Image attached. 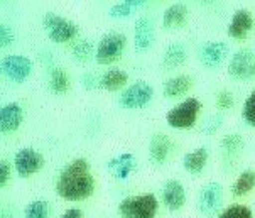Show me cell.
I'll return each instance as SVG.
<instances>
[{"mask_svg":"<svg viewBox=\"0 0 255 218\" xmlns=\"http://www.w3.org/2000/svg\"><path fill=\"white\" fill-rule=\"evenodd\" d=\"M8 180H10V163L2 159L0 161V186L3 188Z\"/></svg>","mask_w":255,"mask_h":218,"instance_id":"34","label":"cell"},{"mask_svg":"<svg viewBox=\"0 0 255 218\" xmlns=\"http://www.w3.org/2000/svg\"><path fill=\"white\" fill-rule=\"evenodd\" d=\"M59 218H83V212L80 208H70V210L64 212Z\"/></svg>","mask_w":255,"mask_h":218,"instance_id":"36","label":"cell"},{"mask_svg":"<svg viewBox=\"0 0 255 218\" xmlns=\"http://www.w3.org/2000/svg\"><path fill=\"white\" fill-rule=\"evenodd\" d=\"M73 59L78 63H86L93 54V42L90 39H80L75 46H73Z\"/></svg>","mask_w":255,"mask_h":218,"instance_id":"28","label":"cell"},{"mask_svg":"<svg viewBox=\"0 0 255 218\" xmlns=\"http://www.w3.org/2000/svg\"><path fill=\"white\" fill-rule=\"evenodd\" d=\"M223 202V186L220 183H206L205 186L200 190L196 200L198 212L205 217H213L217 215L220 207Z\"/></svg>","mask_w":255,"mask_h":218,"instance_id":"8","label":"cell"},{"mask_svg":"<svg viewBox=\"0 0 255 218\" xmlns=\"http://www.w3.org/2000/svg\"><path fill=\"white\" fill-rule=\"evenodd\" d=\"M188 59V51L186 47L181 44V42H171L169 46L164 51V58H162V64L164 68L167 69H176L179 66H183Z\"/></svg>","mask_w":255,"mask_h":218,"instance_id":"20","label":"cell"},{"mask_svg":"<svg viewBox=\"0 0 255 218\" xmlns=\"http://www.w3.org/2000/svg\"><path fill=\"white\" fill-rule=\"evenodd\" d=\"M155 41V27L149 17H139L133 24V47L137 53H145Z\"/></svg>","mask_w":255,"mask_h":218,"instance_id":"12","label":"cell"},{"mask_svg":"<svg viewBox=\"0 0 255 218\" xmlns=\"http://www.w3.org/2000/svg\"><path fill=\"white\" fill-rule=\"evenodd\" d=\"M44 166V158L41 152H37L32 147H22L15 152L14 158V168L20 178H29L37 171H41Z\"/></svg>","mask_w":255,"mask_h":218,"instance_id":"10","label":"cell"},{"mask_svg":"<svg viewBox=\"0 0 255 218\" xmlns=\"http://www.w3.org/2000/svg\"><path fill=\"white\" fill-rule=\"evenodd\" d=\"M154 97V88L150 83L144 80L133 81L128 85L119 97V105L127 110H137V108H144L149 105L150 100Z\"/></svg>","mask_w":255,"mask_h":218,"instance_id":"4","label":"cell"},{"mask_svg":"<svg viewBox=\"0 0 255 218\" xmlns=\"http://www.w3.org/2000/svg\"><path fill=\"white\" fill-rule=\"evenodd\" d=\"M254 27V17L247 8H239L232 15V20L227 27L228 36L233 39H245Z\"/></svg>","mask_w":255,"mask_h":218,"instance_id":"14","label":"cell"},{"mask_svg":"<svg viewBox=\"0 0 255 218\" xmlns=\"http://www.w3.org/2000/svg\"><path fill=\"white\" fill-rule=\"evenodd\" d=\"M218 218H254L252 212L245 205H230L220 213Z\"/></svg>","mask_w":255,"mask_h":218,"instance_id":"29","label":"cell"},{"mask_svg":"<svg viewBox=\"0 0 255 218\" xmlns=\"http://www.w3.org/2000/svg\"><path fill=\"white\" fill-rule=\"evenodd\" d=\"M127 73L124 69L119 68H110L109 71H105L100 78V88L107 91H119L120 88H124L127 85Z\"/></svg>","mask_w":255,"mask_h":218,"instance_id":"21","label":"cell"},{"mask_svg":"<svg viewBox=\"0 0 255 218\" xmlns=\"http://www.w3.org/2000/svg\"><path fill=\"white\" fill-rule=\"evenodd\" d=\"M81 85H83L85 90H93V88H97V86H100V80H97L92 73H85V75L81 76Z\"/></svg>","mask_w":255,"mask_h":218,"instance_id":"35","label":"cell"},{"mask_svg":"<svg viewBox=\"0 0 255 218\" xmlns=\"http://www.w3.org/2000/svg\"><path fill=\"white\" fill-rule=\"evenodd\" d=\"M122 218H154L157 213V200L154 195L127 196L119 205Z\"/></svg>","mask_w":255,"mask_h":218,"instance_id":"3","label":"cell"},{"mask_svg":"<svg viewBox=\"0 0 255 218\" xmlns=\"http://www.w3.org/2000/svg\"><path fill=\"white\" fill-rule=\"evenodd\" d=\"M255 186V171H244L237 178V181L232 186L233 196H244L249 191H252Z\"/></svg>","mask_w":255,"mask_h":218,"instance_id":"26","label":"cell"},{"mask_svg":"<svg viewBox=\"0 0 255 218\" xmlns=\"http://www.w3.org/2000/svg\"><path fill=\"white\" fill-rule=\"evenodd\" d=\"M220 147H222L223 154H227L228 158H235L239 156L245 147V141L240 134H227L222 142H220Z\"/></svg>","mask_w":255,"mask_h":218,"instance_id":"24","label":"cell"},{"mask_svg":"<svg viewBox=\"0 0 255 218\" xmlns=\"http://www.w3.org/2000/svg\"><path fill=\"white\" fill-rule=\"evenodd\" d=\"M201 110V102L198 98H186L184 102L178 103L176 107H172L169 112L166 113V122L167 125L172 129L184 130L191 129L196 124L198 113Z\"/></svg>","mask_w":255,"mask_h":218,"instance_id":"2","label":"cell"},{"mask_svg":"<svg viewBox=\"0 0 255 218\" xmlns=\"http://www.w3.org/2000/svg\"><path fill=\"white\" fill-rule=\"evenodd\" d=\"M191 85H193L191 76H188V75L174 76V78H171V80H167L166 85H164V95H166L167 98L183 97V95L188 93Z\"/></svg>","mask_w":255,"mask_h":218,"instance_id":"22","label":"cell"},{"mask_svg":"<svg viewBox=\"0 0 255 218\" xmlns=\"http://www.w3.org/2000/svg\"><path fill=\"white\" fill-rule=\"evenodd\" d=\"M137 166V159L132 152H122V154L112 158L107 163V171H109L115 180L124 181L133 173Z\"/></svg>","mask_w":255,"mask_h":218,"instance_id":"13","label":"cell"},{"mask_svg":"<svg viewBox=\"0 0 255 218\" xmlns=\"http://www.w3.org/2000/svg\"><path fill=\"white\" fill-rule=\"evenodd\" d=\"M217 107L220 108V110H230V108L233 107L232 91H228V90L220 91L218 97H217Z\"/></svg>","mask_w":255,"mask_h":218,"instance_id":"33","label":"cell"},{"mask_svg":"<svg viewBox=\"0 0 255 218\" xmlns=\"http://www.w3.org/2000/svg\"><path fill=\"white\" fill-rule=\"evenodd\" d=\"M188 14H189V8L186 7V3H172L162 14L164 29H176L179 25H183L184 20L188 19Z\"/></svg>","mask_w":255,"mask_h":218,"instance_id":"19","label":"cell"},{"mask_svg":"<svg viewBox=\"0 0 255 218\" xmlns=\"http://www.w3.org/2000/svg\"><path fill=\"white\" fill-rule=\"evenodd\" d=\"M15 42V32L12 27H8V25L2 24L0 25V44L2 47H7V46H12Z\"/></svg>","mask_w":255,"mask_h":218,"instance_id":"32","label":"cell"},{"mask_svg":"<svg viewBox=\"0 0 255 218\" xmlns=\"http://www.w3.org/2000/svg\"><path fill=\"white\" fill-rule=\"evenodd\" d=\"M2 73L12 83H24L32 73V61L22 54H8L2 59Z\"/></svg>","mask_w":255,"mask_h":218,"instance_id":"9","label":"cell"},{"mask_svg":"<svg viewBox=\"0 0 255 218\" xmlns=\"http://www.w3.org/2000/svg\"><path fill=\"white\" fill-rule=\"evenodd\" d=\"M162 202L171 212H178L186 203V191L179 181L169 180L162 188Z\"/></svg>","mask_w":255,"mask_h":218,"instance_id":"16","label":"cell"},{"mask_svg":"<svg viewBox=\"0 0 255 218\" xmlns=\"http://www.w3.org/2000/svg\"><path fill=\"white\" fill-rule=\"evenodd\" d=\"M242 115H244V120L247 122L249 125L255 127V90L249 95L247 100H245Z\"/></svg>","mask_w":255,"mask_h":218,"instance_id":"30","label":"cell"},{"mask_svg":"<svg viewBox=\"0 0 255 218\" xmlns=\"http://www.w3.org/2000/svg\"><path fill=\"white\" fill-rule=\"evenodd\" d=\"M125 46H127V37L120 32L105 34L100 42L97 44V53L95 59L98 64H110L124 54Z\"/></svg>","mask_w":255,"mask_h":218,"instance_id":"6","label":"cell"},{"mask_svg":"<svg viewBox=\"0 0 255 218\" xmlns=\"http://www.w3.org/2000/svg\"><path fill=\"white\" fill-rule=\"evenodd\" d=\"M144 0H124V2L114 3L109 10V15L112 19H124V17L130 15L135 8H139L144 5Z\"/></svg>","mask_w":255,"mask_h":218,"instance_id":"25","label":"cell"},{"mask_svg":"<svg viewBox=\"0 0 255 218\" xmlns=\"http://www.w3.org/2000/svg\"><path fill=\"white\" fill-rule=\"evenodd\" d=\"M42 25L46 29L47 37L53 42H68L78 34V25L73 24L71 20L64 19L59 14L47 12L42 19Z\"/></svg>","mask_w":255,"mask_h":218,"instance_id":"7","label":"cell"},{"mask_svg":"<svg viewBox=\"0 0 255 218\" xmlns=\"http://www.w3.org/2000/svg\"><path fill=\"white\" fill-rule=\"evenodd\" d=\"M228 51H230V47L225 41H208L198 51V59L205 68L215 69L227 59Z\"/></svg>","mask_w":255,"mask_h":218,"instance_id":"11","label":"cell"},{"mask_svg":"<svg viewBox=\"0 0 255 218\" xmlns=\"http://www.w3.org/2000/svg\"><path fill=\"white\" fill-rule=\"evenodd\" d=\"M24 119V110L19 103L10 102L0 110V130L2 132H14L20 127Z\"/></svg>","mask_w":255,"mask_h":218,"instance_id":"17","label":"cell"},{"mask_svg":"<svg viewBox=\"0 0 255 218\" xmlns=\"http://www.w3.org/2000/svg\"><path fill=\"white\" fill-rule=\"evenodd\" d=\"M208 163V149L205 146L189 151L183 158V168L189 174H201Z\"/></svg>","mask_w":255,"mask_h":218,"instance_id":"18","label":"cell"},{"mask_svg":"<svg viewBox=\"0 0 255 218\" xmlns=\"http://www.w3.org/2000/svg\"><path fill=\"white\" fill-rule=\"evenodd\" d=\"M172 149V142L166 134H154L149 141V158L155 166H162Z\"/></svg>","mask_w":255,"mask_h":218,"instance_id":"15","label":"cell"},{"mask_svg":"<svg viewBox=\"0 0 255 218\" xmlns=\"http://www.w3.org/2000/svg\"><path fill=\"white\" fill-rule=\"evenodd\" d=\"M95 180L90 173L86 159H73L66 168L59 173L56 181V193L66 202H81L93 193Z\"/></svg>","mask_w":255,"mask_h":218,"instance_id":"1","label":"cell"},{"mask_svg":"<svg viewBox=\"0 0 255 218\" xmlns=\"http://www.w3.org/2000/svg\"><path fill=\"white\" fill-rule=\"evenodd\" d=\"M47 85H49V90L53 91L54 95L66 93L68 88H70V78H68V73L64 71L63 68L53 66L49 69V75H47Z\"/></svg>","mask_w":255,"mask_h":218,"instance_id":"23","label":"cell"},{"mask_svg":"<svg viewBox=\"0 0 255 218\" xmlns=\"http://www.w3.org/2000/svg\"><path fill=\"white\" fill-rule=\"evenodd\" d=\"M51 205L46 200H34L25 207L24 218H49Z\"/></svg>","mask_w":255,"mask_h":218,"instance_id":"27","label":"cell"},{"mask_svg":"<svg viewBox=\"0 0 255 218\" xmlns=\"http://www.w3.org/2000/svg\"><path fill=\"white\" fill-rule=\"evenodd\" d=\"M228 75L237 81H249L255 78V51L244 47L233 53L228 61Z\"/></svg>","mask_w":255,"mask_h":218,"instance_id":"5","label":"cell"},{"mask_svg":"<svg viewBox=\"0 0 255 218\" xmlns=\"http://www.w3.org/2000/svg\"><path fill=\"white\" fill-rule=\"evenodd\" d=\"M222 125H223V115L222 113H215V115L210 117V119L206 120V124L203 125V134H206V136H213V134L218 132Z\"/></svg>","mask_w":255,"mask_h":218,"instance_id":"31","label":"cell"}]
</instances>
